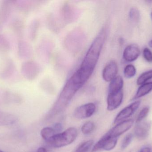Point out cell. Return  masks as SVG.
Segmentation results:
<instances>
[{"label": "cell", "mask_w": 152, "mask_h": 152, "mask_svg": "<svg viewBox=\"0 0 152 152\" xmlns=\"http://www.w3.org/2000/svg\"><path fill=\"white\" fill-rule=\"evenodd\" d=\"M105 36V30L102 29L90 46L79 68L75 72L83 84L87 81L94 72L101 54Z\"/></svg>", "instance_id": "cell-1"}, {"label": "cell", "mask_w": 152, "mask_h": 152, "mask_svg": "<svg viewBox=\"0 0 152 152\" xmlns=\"http://www.w3.org/2000/svg\"><path fill=\"white\" fill-rule=\"evenodd\" d=\"M77 134V130L76 128H69L62 133L55 134L48 142L54 148H61L72 143L75 140Z\"/></svg>", "instance_id": "cell-2"}, {"label": "cell", "mask_w": 152, "mask_h": 152, "mask_svg": "<svg viewBox=\"0 0 152 152\" xmlns=\"http://www.w3.org/2000/svg\"><path fill=\"white\" fill-rule=\"evenodd\" d=\"M118 142V138L110 136L108 133L105 134L95 145L92 149V152L103 150L110 151L114 149Z\"/></svg>", "instance_id": "cell-3"}, {"label": "cell", "mask_w": 152, "mask_h": 152, "mask_svg": "<svg viewBox=\"0 0 152 152\" xmlns=\"http://www.w3.org/2000/svg\"><path fill=\"white\" fill-rule=\"evenodd\" d=\"M141 103V101H136L123 109L116 116L114 124H118L132 116L139 108Z\"/></svg>", "instance_id": "cell-4"}, {"label": "cell", "mask_w": 152, "mask_h": 152, "mask_svg": "<svg viewBox=\"0 0 152 152\" xmlns=\"http://www.w3.org/2000/svg\"><path fill=\"white\" fill-rule=\"evenodd\" d=\"M96 106L93 103H89L77 108L75 112V117L78 119H83L91 117L95 112Z\"/></svg>", "instance_id": "cell-5"}, {"label": "cell", "mask_w": 152, "mask_h": 152, "mask_svg": "<svg viewBox=\"0 0 152 152\" xmlns=\"http://www.w3.org/2000/svg\"><path fill=\"white\" fill-rule=\"evenodd\" d=\"M133 119L126 120L118 123L115 127L108 132L110 136L118 138L120 136L129 130L134 125Z\"/></svg>", "instance_id": "cell-6"}, {"label": "cell", "mask_w": 152, "mask_h": 152, "mask_svg": "<svg viewBox=\"0 0 152 152\" xmlns=\"http://www.w3.org/2000/svg\"><path fill=\"white\" fill-rule=\"evenodd\" d=\"M123 99V91L109 93L107 97V109L110 111L118 109L121 104Z\"/></svg>", "instance_id": "cell-7"}, {"label": "cell", "mask_w": 152, "mask_h": 152, "mask_svg": "<svg viewBox=\"0 0 152 152\" xmlns=\"http://www.w3.org/2000/svg\"><path fill=\"white\" fill-rule=\"evenodd\" d=\"M118 72L117 63L114 61H111L104 68L102 71L103 79L106 82H111L117 76Z\"/></svg>", "instance_id": "cell-8"}, {"label": "cell", "mask_w": 152, "mask_h": 152, "mask_svg": "<svg viewBox=\"0 0 152 152\" xmlns=\"http://www.w3.org/2000/svg\"><path fill=\"white\" fill-rule=\"evenodd\" d=\"M141 51L137 45L135 44L128 46L123 54V58L126 61L131 62L137 59L140 55Z\"/></svg>", "instance_id": "cell-9"}, {"label": "cell", "mask_w": 152, "mask_h": 152, "mask_svg": "<svg viewBox=\"0 0 152 152\" xmlns=\"http://www.w3.org/2000/svg\"><path fill=\"white\" fill-rule=\"evenodd\" d=\"M151 126L150 122L139 123L134 129V134L136 137L139 140H143L148 137L149 131Z\"/></svg>", "instance_id": "cell-10"}, {"label": "cell", "mask_w": 152, "mask_h": 152, "mask_svg": "<svg viewBox=\"0 0 152 152\" xmlns=\"http://www.w3.org/2000/svg\"><path fill=\"white\" fill-rule=\"evenodd\" d=\"M124 85L123 78L121 76H117L110 82L109 86V93H117L122 91Z\"/></svg>", "instance_id": "cell-11"}, {"label": "cell", "mask_w": 152, "mask_h": 152, "mask_svg": "<svg viewBox=\"0 0 152 152\" xmlns=\"http://www.w3.org/2000/svg\"><path fill=\"white\" fill-rule=\"evenodd\" d=\"M152 91V82H148L142 85L137 91L132 101H135L149 94Z\"/></svg>", "instance_id": "cell-12"}, {"label": "cell", "mask_w": 152, "mask_h": 152, "mask_svg": "<svg viewBox=\"0 0 152 152\" xmlns=\"http://www.w3.org/2000/svg\"><path fill=\"white\" fill-rule=\"evenodd\" d=\"M17 120V117L14 115L0 111V126L12 125L14 124Z\"/></svg>", "instance_id": "cell-13"}, {"label": "cell", "mask_w": 152, "mask_h": 152, "mask_svg": "<svg viewBox=\"0 0 152 152\" xmlns=\"http://www.w3.org/2000/svg\"><path fill=\"white\" fill-rule=\"evenodd\" d=\"M31 62H25L22 66V73L23 76L28 79H32L34 76L35 66Z\"/></svg>", "instance_id": "cell-14"}, {"label": "cell", "mask_w": 152, "mask_h": 152, "mask_svg": "<svg viewBox=\"0 0 152 152\" xmlns=\"http://www.w3.org/2000/svg\"><path fill=\"white\" fill-rule=\"evenodd\" d=\"M55 131L53 128L50 127H45L42 129L41 135L42 137L48 142L53 136L56 134Z\"/></svg>", "instance_id": "cell-15"}, {"label": "cell", "mask_w": 152, "mask_h": 152, "mask_svg": "<svg viewBox=\"0 0 152 152\" xmlns=\"http://www.w3.org/2000/svg\"><path fill=\"white\" fill-rule=\"evenodd\" d=\"M152 79V70H148L140 75L137 79V83L138 85H142L146 83L147 81Z\"/></svg>", "instance_id": "cell-16"}, {"label": "cell", "mask_w": 152, "mask_h": 152, "mask_svg": "<svg viewBox=\"0 0 152 152\" xmlns=\"http://www.w3.org/2000/svg\"><path fill=\"white\" fill-rule=\"evenodd\" d=\"M14 68H15L14 65H13V62H9L4 69V70L1 74V77L4 79H6L9 77L11 75H12L13 71H14Z\"/></svg>", "instance_id": "cell-17"}, {"label": "cell", "mask_w": 152, "mask_h": 152, "mask_svg": "<svg viewBox=\"0 0 152 152\" xmlns=\"http://www.w3.org/2000/svg\"><path fill=\"white\" fill-rule=\"evenodd\" d=\"M94 144V141L92 140L86 141L79 145L75 152H88Z\"/></svg>", "instance_id": "cell-18"}, {"label": "cell", "mask_w": 152, "mask_h": 152, "mask_svg": "<svg viewBox=\"0 0 152 152\" xmlns=\"http://www.w3.org/2000/svg\"><path fill=\"white\" fill-rule=\"evenodd\" d=\"M136 74L135 67L132 64L127 65L124 70V74L125 77L127 79L132 78Z\"/></svg>", "instance_id": "cell-19"}, {"label": "cell", "mask_w": 152, "mask_h": 152, "mask_svg": "<svg viewBox=\"0 0 152 152\" xmlns=\"http://www.w3.org/2000/svg\"><path fill=\"white\" fill-rule=\"evenodd\" d=\"M94 123L91 121H88L82 126L81 132L85 135L90 134L94 131Z\"/></svg>", "instance_id": "cell-20"}, {"label": "cell", "mask_w": 152, "mask_h": 152, "mask_svg": "<svg viewBox=\"0 0 152 152\" xmlns=\"http://www.w3.org/2000/svg\"><path fill=\"white\" fill-rule=\"evenodd\" d=\"M129 16L132 21L134 23H137L140 19V12L136 8H131L129 11Z\"/></svg>", "instance_id": "cell-21"}, {"label": "cell", "mask_w": 152, "mask_h": 152, "mask_svg": "<svg viewBox=\"0 0 152 152\" xmlns=\"http://www.w3.org/2000/svg\"><path fill=\"white\" fill-rule=\"evenodd\" d=\"M149 111H150V108L148 107H145L142 109L137 116L136 120V123L139 124L140 122H142V120L147 117L149 113Z\"/></svg>", "instance_id": "cell-22"}, {"label": "cell", "mask_w": 152, "mask_h": 152, "mask_svg": "<svg viewBox=\"0 0 152 152\" xmlns=\"http://www.w3.org/2000/svg\"><path fill=\"white\" fill-rule=\"evenodd\" d=\"M133 138V135L129 134L127 135L122 141L121 143V148L122 150L126 149L132 142Z\"/></svg>", "instance_id": "cell-23"}, {"label": "cell", "mask_w": 152, "mask_h": 152, "mask_svg": "<svg viewBox=\"0 0 152 152\" xmlns=\"http://www.w3.org/2000/svg\"><path fill=\"white\" fill-rule=\"evenodd\" d=\"M144 58L147 61L151 62L152 61V53L148 48H145L143 51Z\"/></svg>", "instance_id": "cell-24"}, {"label": "cell", "mask_w": 152, "mask_h": 152, "mask_svg": "<svg viewBox=\"0 0 152 152\" xmlns=\"http://www.w3.org/2000/svg\"><path fill=\"white\" fill-rule=\"evenodd\" d=\"M9 47V43L7 40L2 36H0V48L6 50Z\"/></svg>", "instance_id": "cell-25"}, {"label": "cell", "mask_w": 152, "mask_h": 152, "mask_svg": "<svg viewBox=\"0 0 152 152\" xmlns=\"http://www.w3.org/2000/svg\"><path fill=\"white\" fill-rule=\"evenodd\" d=\"M53 129L55 131V133L61 132L62 129V125L61 123H56L54 125Z\"/></svg>", "instance_id": "cell-26"}, {"label": "cell", "mask_w": 152, "mask_h": 152, "mask_svg": "<svg viewBox=\"0 0 152 152\" xmlns=\"http://www.w3.org/2000/svg\"><path fill=\"white\" fill-rule=\"evenodd\" d=\"M151 148L149 147H145L141 149L138 152H151Z\"/></svg>", "instance_id": "cell-27"}, {"label": "cell", "mask_w": 152, "mask_h": 152, "mask_svg": "<svg viewBox=\"0 0 152 152\" xmlns=\"http://www.w3.org/2000/svg\"><path fill=\"white\" fill-rule=\"evenodd\" d=\"M37 152H48L47 150L44 147H40L38 148V150H37Z\"/></svg>", "instance_id": "cell-28"}, {"label": "cell", "mask_w": 152, "mask_h": 152, "mask_svg": "<svg viewBox=\"0 0 152 152\" xmlns=\"http://www.w3.org/2000/svg\"><path fill=\"white\" fill-rule=\"evenodd\" d=\"M149 46H150L152 48V39L151 40V41H150V42H149Z\"/></svg>", "instance_id": "cell-29"}, {"label": "cell", "mask_w": 152, "mask_h": 152, "mask_svg": "<svg viewBox=\"0 0 152 152\" xmlns=\"http://www.w3.org/2000/svg\"><path fill=\"white\" fill-rule=\"evenodd\" d=\"M151 18L152 19V12H151Z\"/></svg>", "instance_id": "cell-30"}, {"label": "cell", "mask_w": 152, "mask_h": 152, "mask_svg": "<svg viewBox=\"0 0 152 152\" xmlns=\"http://www.w3.org/2000/svg\"><path fill=\"white\" fill-rule=\"evenodd\" d=\"M0 152H4L3 151H2L1 150H0Z\"/></svg>", "instance_id": "cell-31"}]
</instances>
